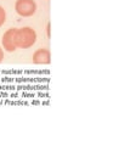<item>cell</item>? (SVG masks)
I'll use <instances>...</instances> for the list:
<instances>
[{
  "mask_svg": "<svg viewBox=\"0 0 130 146\" xmlns=\"http://www.w3.org/2000/svg\"><path fill=\"white\" fill-rule=\"evenodd\" d=\"M9 98L10 99H20L21 98V93L18 90H15V91H12V93L9 94Z\"/></svg>",
  "mask_w": 130,
  "mask_h": 146,
  "instance_id": "obj_11",
  "label": "cell"
},
{
  "mask_svg": "<svg viewBox=\"0 0 130 146\" xmlns=\"http://www.w3.org/2000/svg\"><path fill=\"white\" fill-rule=\"evenodd\" d=\"M13 82H15V77H11V76L0 77V83H13Z\"/></svg>",
  "mask_w": 130,
  "mask_h": 146,
  "instance_id": "obj_9",
  "label": "cell"
},
{
  "mask_svg": "<svg viewBox=\"0 0 130 146\" xmlns=\"http://www.w3.org/2000/svg\"><path fill=\"white\" fill-rule=\"evenodd\" d=\"M37 42V32L32 27H22L16 28L15 43L17 49H28L33 46Z\"/></svg>",
  "mask_w": 130,
  "mask_h": 146,
  "instance_id": "obj_1",
  "label": "cell"
},
{
  "mask_svg": "<svg viewBox=\"0 0 130 146\" xmlns=\"http://www.w3.org/2000/svg\"><path fill=\"white\" fill-rule=\"evenodd\" d=\"M21 98H37V91H22L21 93Z\"/></svg>",
  "mask_w": 130,
  "mask_h": 146,
  "instance_id": "obj_8",
  "label": "cell"
},
{
  "mask_svg": "<svg viewBox=\"0 0 130 146\" xmlns=\"http://www.w3.org/2000/svg\"><path fill=\"white\" fill-rule=\"evenodd\" d=\"M0 74H1V72H0Z\"/></svg>",
  "mask_w": 130,
  "mask_h": 146,
  "instance_id": "obj_17",
  "label": "cell"
},
{
  "mask_svg": "<svg viewBox=\"0 0 130 146\" xmlns=\"http://www.w3.org/2000/svg\"><path fill=\"white\" fill-rule=\"evenodd\" d=\"M9 94L10 93H9V91H5V90L0 91V98H9Z\"/></svg>",
  "mask_w": 130,
  "mask_h": 146,
  "instance_id": "obj_13",
  "label": "cell"
},
{
  "mask_svg": "<svg viewBox=\"0 0 130 146\" xmlns=\"http://www.w3.org/2000/svg\"><path fill=\"white\" fill-rule=\"evenodd\" d=\"M6 22V11L3 6H0V27Z\"/></svg>",
  "mask_w": 130,
  "mask_h": 146,
  "instance_id": "obj_7",
  "label": "cell"
},
{
  "mask_svg": "<svg viewBox=\"0 0 130 146\" xmlns=\"http://www.w3.org/2000/svg\"><path fill=\"white\" fill-rule=\"evenodd\" d=\"M46 33H48V36L50 38L51 36V34H50V23H48V26H46Z\"/></svg>",
  "mask_w": 130,
  "mask_h": 146,
  "instance_id": "obj_15",
  "label": "cell"
},
{
  "mask_svg": "<svg viewBox=\"0 0 130 146\" xmlns=\"http://www.w3.org/2000/svg\"><path fill=\"white\" fill-rule=\"evenodd\" d=\"M30 104H32V105H40V104H42V102H40V101H32V102H30Z\"/></svg>",
  "mask_w": 130,
  "mask_h": 146,
  "instance_id": "obj_16",
  "label": "cell"
},
{
  "mask_svg": "<svg viewBox=\"0 0 130 146\" xmlns=\"http://www.w3.org/2000/svg\"><path fill=\"white\" fill-rule=\"evenodd\" d=\"M33 63L35 65H49L51 62V54L48 49H38L37 51L33 54Z\"/></svg>",
  "mask_w": 130,
  "mask_h": 146,
  "instance_id": "obj_4",
  "label": "cell"
},
{
  "mask_svg": "<svg viewBox=\"0 0 130 146\" xmlns=\"http://www.w3.org/2000/svg\"><path fill=\"white\" fill-rule=\"evenodd\" d=\"M15 10L21 17H30L37 11V3L34 0H17Z\"/></svg>",
  "mask_w": 130,
  "mask_h": 146,
  "instance_id": "obj_2",
  "label": "cell"
},
{
  "mask_svg": "<svg viewBox=\"0 0 130 146\" xmlns=\"http://www.w3.org/2000/svg\"><path fill=\"white\" fill-rule=\"evenodd\" d=\"M15 33H16V28H10L3 35L1 45H3V49L6 50L7 52H13L17 49L15 43Z\"/></svg>",
  "mask_w": 130,
  "mask_h": 146,
  "instance_id": "obj_3",
  "label": "cell"
},
{
  "mask_svg": "<svg viewBox=\"0 0 130 146\" xmlns=\"http://www.w3.org/2000/svg\"><path fill=\"white\" fill-rule=\"evenodd\" d=\"M23 73H26V74H49V71H23Z\"/></svg>",
  "mask_w": 130,
  "mask_h": 146,
  "instance_id": "obj_10",
  "label": "cell"
},
{
  "mask_svg": "<svg viewBox=\"0 0 130 146\" xmlns=\"http://www.w3.org/2000/svg\"><path fill=\"white\" fill-rule=\"evenodd\" d=\"M1 74L3 76H20V74H23V71H20V70H6V71H3Z\"/></svg>",
  "mask_w": 130,
  "mask_h": 146,
  "instance_id": "obj_6",
  "label": "cell"
},
{
  "mask_svg": "<svg viewBox=\"0 0 130 146\" xmlns=\"http://www.w3.org/2000/svg\"><path fill=\"white\" fill-rule=\"evenodd\" d=\"M4 104H6V105H28V102H26V101H10V100L4 101Z\"/></svg>",
  "mask_w": 130,
  "mask_h": 146,
  "instance_id": "obj_12",
  "label": "cell"
},
{
  "mask_svg": "<svg viewBox=\"0 0 130 146\" xmlns=\"http://www.w3.org/2000/svg\"><path fill=\"white\" fill-rule=\"evenodd\" d=\"M15 91L16 90V85L13 83H3L0 84V91Z\"/></svg>",
  "mask_w": 130,
  "mask_h": 146,
  "instance_id": "obj_5",
  "label": "cell"
},
{
  "mask_svg": "<svg viewBox=\"0 0 130 146\" xmlns=\"http://www.w3.org/2000/svg\"><path fill=\"white\" fill-rule=\"evenodd\" d=\"M3 60H4V50L1 46H0V63L3 62Z\"/></svg>",
  "mask_w": 130,
  "mask_h": 146,
  "instance_id": "obj_14",
  "label": "cell"
}]
</instances>
